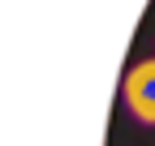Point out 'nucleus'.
<instances>
[{
    "label": "nucleus",
    "mask_w": 155,
    "mask_h": 146,
    "mask_svg": "<svg viewBox=\"0 0 155 146\" xmlns=\"http://www.w3.org/2000/svg\"><path fill=\"white\" fill-rule=\"evenodd\" d=\"M121 103H125V112L138 120V125H155V56L125 69Z\"/></svg>",
    "instance_id": "f257e3e1"
}]
</instances>
